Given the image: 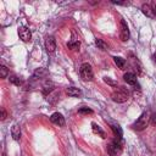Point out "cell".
I'll use <instances>...</instances> for the list:
<instances>
[{
    "label": "cell",
    "mask_w": 156,
    "mask_h": 156,
    "mask_svg": "<svg viewBox=\"0 0 156 156\" xmlns=\"http://www.w3.org/2000/svg\"><path fill=\"white\" fill-rule=\"evenodd\" d=\"M112 100L115 102H118V104H122V102H126L128 99H129V91L127 88L124 87H119L118 89H116L112 95H111Z\"/></svg>",
    "instance_id": "6da1fadb"
},
{
    "label": "cell",
    "mask_w": 156,
    "mask_h": 156,
    "mask_svg": "<svg viewBox=\"0 0 156 156\" xmlns=\"http://www.w3.org/2000/svg\"><path fill=\"white\" fill-rule=\"evenodd\" d=\"M107 152L110 154V156H117L122 152V139L116 138L110 141V144L107 145Z\"/></svg>",
    "instance_id": "7a4b0ae2"
},
{
    "label": "cell",
    "mask_w": 156,
    "mask_h": 156,
    "mask_svg": "<svg viewBox=\"0 0 156 156\" xmlns=\"http://www.w3.org/2000/svg\"><path fill=\"white\" fill-rule=\"evenodd\" d=\"M79 74H80V78L83 80H93L94 79V74H93V69H91V66L89 63H82L80 68H79Z\"/></svg>",
    "instance_id": "3957f363"
},
{
    "label": "cell",
    "mask_w": 156,
    "mask_h": 156,
    "mask_svg": "<svg viewBox=\"0 0 156 156\" xmlns=\"http://www.w3.org/2000/svg\"><path fill=\"white\" fill-rule=\"evenodd\" d=\"M149 118H150V117H149L147 111H144L132 127H133L135 130H143V129L146 128V126H147V123H149Z\"/></svg>",
    "instance_id": "277c9868"
},
{
    "label": "cell",
    "mask_w": 156,
    "mask_h": 156,
    "mask_svg": "<svg viewBox=\"0 0 156 156\" xmlns=\"http://www.w3.org/2000/svg\"><path fill=\"white\" fill-rule=\"evenodd\" d=\"M119 38L122 41H127L129 39V29L124 20H121V30H119Z\"/></svg>",
    "instance_id": "5b68a950"
},
{
    "label": "cell",
    "mask_w": 156,
    "mask_h": 156,
    "mask_svg": "<svg viewBox=\"0 0 156 156\" xmlns=\"http://www.w3.org/2000/svg\"><path fill=\"white\" fill-rule=\"evenodd\" d=\"M18 35H20V38H21L23 41H29L30 38H32L30 30H29L27 27H20V28H18Z\"/></svg>",
    "instance_id": "8992f818"
},
{
    "label": "cell",
    "mask_w": 156,
    "mask_h": 156,
    "mask_svg": "<svg viewBox=\"0 0 156 156\" xmlns=\"http://www.w3.org/2000/svg\"><path fill=\"white\" fill-rule=\"evenodd\" d=\"M45 48H46V50L49 52H54L55 51V49H56V40H55V38L52 35L46 37V39H45Z\"/></svg>",
    "instance_id": "52a82bcc"
},
{
    "label": "cell",
    "mask_w": 156,
    "mask_h": 156,
    "mask_svg": "<svg viewBox=\"0 0 156 156\" xmlns=\"http://www.w3.org/2000/svg\"><path fill=\"white\" fill-rule=\"evenodd\" d=\"M50 121H51L52 123L57 124V126H65V118H63V116H62L61 113H58V112L52 113L51 117H50Z\"/></svg>",
    "instance_id": "ba28073f"
},
{
    "label": "cell",
    "mask_w": 156,
    "mask_h": 156,
    "mask_svg": "<svg viewBox=\"0 0 156 156\" xmlns=\"http://www.w3.org/2000/svg\"><path fill=\"white\" fill-rule=\"evenodd\" d=\"M123 79H124L128 84H130V85H134V84L136 83V76H135L134 73H132V72H127V73H124Z\"/></svg>",
    "instance_id": "9c48e42d"
},
{
    "label": "cell",
    "mask_w": 156,
    "mask_h": 156,
    "mask_svg": "<svg viewBox=\"0 0 156 156\" xmlns=\"http://www.w3.org/2000/svg\"><path fill=\"white\" fill-rule=\"evenodd\" d=\"M66 93H67L68 96H72V98H78V96L82 95V90L78 89V88H74V87H69V88H67Z\"/></svg>",
    "instance_id": "30bf717a"
},
{
    "label": "cell",
    "mask_w": 156,
    "mask_h": 156,
    "mask_svg": "<svg viewBox=\"0 0 156 156\" xmlns=\"http://www.w3.org/2000/svg\"><path fill=\"white\" fill-rule=\"evenodd\" d=\"M141 11H143V13H144L145 16H147V17H150V18H154V17H155L150 4H143V5H141Z\"/></svg>",
    "instance_id": "8fae6325"
},
{
    "label": "cell",
    "mask_w": 156,
    "mask_h": 156,
    "mask_svg": "<svg viewBox=\"0 0 156 156\" xmlns=\"http://www.w3.org/2000/svg\"><path fill=\"white\" fill-rule=\"evenodd\" d=\"M11 135L15 140H20L21 138V129H20V126L18 124H13L11 127Z\"/></svg>",
    "instance_id": "7c38bea8"
},
{
    "label": "cell",
    "mask_w": 156,
    "mask_h": 156,
    "mask_svg": "<svg viewBox=\"0 0 156 156\" xmlns=\"http://www.w3.org/2000/svg\"><path fill=\"white\" fill-rule=\"evenodd\" d=\"M111 129L113 130V134H115V136H116V138L122 139L123 133H122V128H121L118 124H116V123H111Z\"/></svg>",
    "instance_id": "4fadbf2b"
},
{
    "label": "cell",
    "mask_w": 156,
    "mask_h": 156,
    "mask_svg": "<svg viewBox=\"0 0 156 156\" xmlns=\"http://www.w3.org/2000/svg\"><path fill=\"white\" fill-rule=\"evenodd\" d=\"M45 76H48V71H46L45 68H38V69L34 72L33 78H34V79H37V78H44Z\"/></svg>",
    "instance_id": "5bb4252c"
},
{
    "label": "cell",
    "mask_w": 156,
    "mask_h": 156,
    "mask_svg": "<svg viewBox=\"0 0 156 156\" xmlns=\"http://www.w3.org/2000/svg\"><path fill=\"white\" fill-rule=\"evenodd\" d=\"M113 61H115V63L117 65L118 68H123L124 65H126V60L122 58V57H119V56H115L113 57Z\"/></svg>",
    "instance_id": "9a60e30c"
},
{
    "label": "cell",
    "mask_w": 156,
    "mask_h": 156,
    "mask_svg": "<svg viewBox=\"0 0 156 156\" xmlns=\"http://www.w3.org/2000/svg\"><path fill=\"white\" fill-rule=\"evenodd\" d=\"M10 82H11L12 84L17 85V87H20V85L23 84V80H22L20 77H17V76H10Z\"/></svg>",
    "instance_id": "2e32d148"
},
{
    "label": "cell",
    "mask_w": 156,
    "mask_h": 156,
    "mask_svg": "<svg viewBox=\"0 0 156 156\" xmlns=\"http://www.w3.org/2000/svg\"><path fill=\"white\" fill-rule=\"evenodd\" d=\"M91 127H93V130H94V133H98V134H100L101 135V138H106L105 136V132L96 124V123H91Z\"/></svg>",
    "instance_id": "e0dca14e"
},
{
    "label": "cell",
    "mask_w": 156,
    "mask_h": 156,
    "mask_svg": "<svg viewBox=\"0 0 156 156\" xmlns=\"http://www.w3.org/2000/svg\"><path fill=\"white\" fill-rule=\"evenodd\" d=\"M95 44H96V46H98L99 49H101V50H107V44H106L102 39H96V40H95Z\"/></svg>",
    "instance_id": "ac0fdd59"
},
{
    "label": "cell",
    "mask_w": 156,
    "mask_h": 156,
    "mask_svg": "<svg viewBox=\"0 0 156 156\" xmlns=\"http://www.w3.org/2000/svg\"><path fill=\"white\" fill-rule=\"evenodd\" d=\"M7 74H9V69L2 65V66H0V77L4 79V78H6L7 77Z\"/></svg>",
    "instance_id": "d6986e66"
},
{
    "label": "cell",
    "mask_w": 156,
    "mask_h": 156,
    "mask_svg": "<svg viewBox=\"0 0 156 156\" xmlns=\"http://www.w3.org/2000/svg\"><path fill=\"white\" fill-rule=\"evenodd\" d=\"M67 46L71 49V50H77L79 48V41H69L67 44Z\"/></svg>",
    "instance_id": "ffe728a7"
},
{
    "label": "cell",
    "mask_w": 156,
    "mask_h": 156,
    "mask_svg": "<svg viewBox=\"0 0 156 156\" xmlns=\"http://www.w3.org/2000/svg\"><path fill=\"white\" fill-rule=\"evenodd\" d=\"M104 82L105 83H107L108 85H111V87H117V82H115V80H112L111 78H108V77H104Z\"/></svg>",
    "instance_id": "44dd1931"
},
{
    "label": "cell",
    "mask_w": 156,
    "mask_h": 156,
    "mask_svg": "<svg viewBox=\"0 0 156 156\" xmlns=\"http://www.w3.org/2000/svg\"><path fill=\"white\" fill-rule=\"evenodd\" d=\"M52 90V83H46L44 85V94H48V91L50 93Z\"/></svg>",
    "instance_id": "7402d4cb"
},
{
    "label": "cell",
    "mask_w": 156,
    "mask_h": 156,
    "mask_svg": "<svg viewBox=\"0 0 156 156\" xmlns=\"http://www.w3.org/2000/svg\"><path fill=\"white\" fill-rule=\"evenodd\" d=\"M78 113H93V110H90V108H88V107H80L79 110H78Z\"/></svg>",
    "instance_id": "603a6c76"
},
{
    "label": "cell",
    "mask_w": 156,
    "mask_h": 156,
    "mask_svg": "<svg viewBox=\"0 0 156 156\" xmlns=\"http://www.w3.org/2000/svg\"><path fill=\"white\" fill-rule=\"evenodd\" d=\"M150 6H151V9H152V12H154V16L156 17V1H152V2L150 4Z\"/></svg>",
    "instance_id": "cb8c5ba5"
},
{
    "label": "cell",
    "mask_w": 156,
    "mask_h": 156,
    "mask_svg": "<svg viewBox=\"0 0 156 156\" xmlns=\"http://www.w3.org/2000/svg\"><path fill=\"white\" fill-rule=\"evenodd\" d=\"M150 121H151V124L156 126V112L151 115V117H150Z\"/></svg>",
    "instance_id": "d4e9b609"
},
{
    "label": "cell",
    "mask_w": 156,
    "mask_h": 156,
    "mask_svg": "<svg viewBox=\"0 0 156 156\" xmlns=\"http://www.w3.org/2000/svg\"><path fill=\"white\" fill-rule=\"evenodd\" d=\"M113 4H117V5H129V2L124 1V2H121V1H112Z\"/></svg>",
    "instance_id": "484cf974"
},
{
    "label": "cell",
    "mask_w": 156,
    "mask_h": 156,
    "mask_svg": "<svg viewBox=\"0 0 156 156\" xmlns=\"http://www.w3.org/2000/svg\"><path fill=\"white\" fill-rule=\"evenodd\" d=\"M6 118V112H5V110L4 108H1V119L4 121Z\"/></svg>",
    "instance_id": "4316f807"
},
{
    "label": "cell",
    "mask_w": 156,
    "mask_h": 156,
    "mask_svg": "<svg viewBox=\"0 0 156 156\" xmlns=\"http://www.w3.org/2000/svg\"><path fill=\"white\" fill-rule=\"evenodd\" d=\"M154 61L156 62V51H155V54H154Z\"/></svg>",
    "instance_id": "83f0119b"
},
{
    "label": "cell",
    "mask_w": 156,
    "mask_h": 156,
    "mask_svg": "<svg viewBox=\"0 0 156 156\" xmlns=\"http://www.w3.org/2000/svg\"><path fill=\"white\" fill-rule=\"evenodd\" d=\"M2 156H6V155H5V154H2Z\"/></svg>",
    "instance_id": "f1b7e54d"
}]
</instances>
